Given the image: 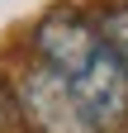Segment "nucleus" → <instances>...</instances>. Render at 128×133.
Masks as SVG:
<instances>
[{"mask_svg": "<svg viewBox=\"0 0 128 133\" xmlns=\"http://www.w3.org/2000/svg\"><path fill=\"white\" fill-rule=\"evenodd\" d=\"M33 52H38V62L47 66V71L76 81L95 57L104 52V38H100V29H95L86 14H76V10H52V14L33 29Z\"/></svg>", "mask_w": 128, "mask_h": 133, "instance_id": "nucleus-1", "label": "nucleus"}, {"mask_svg": "<svg viewBox=\"0 0 128 133\" xmlns=\"http://www.w3.org/2000/svg\"><path fill=\"white\" fill-rule=\"evenodd\" d=\"M71 95H76V105H81L86 124L95 133H114L128 119V71L119 66V57L109 48L71 81Z\"/></svg>", "mask_w": 128, "mask_h": 133, "instance_id": "nucleus-2", "label": "nucleus"}, {"mask_svg": "<svg viewBox=\"0 0 128 133\" xmlns=\"http://www.w3.org/2000/svg\"><path fill=\"white\" fill-rule=\"evenodd\" d=\"M19 105H24V119L43 133H95L71 95V81L47 66H33L19 81Z\"/></svg>", "mask_w": 128, "mask_h": 133, "instance_id": "nucleus-3", "label": "nucleus"}, {"mask_svg": "<svg viewBox=\"0 0 128 133\" xmlns=\"http://www.w3.org/2000/svg\"><path fill=\"white\" fill-rule=\"evenodd\" d=\"M100 38H104V48L119 57V66L128 71V5H109L104 14H100Z\"/></svg>", "mask_w": 128, "mask_h": 133, "instance_id": "nucleus-4", "label": "nucleus"}, {"mask_svg": "<svg viewBox=\"0 0 128 133\" xmlns=\"http://www.w3.org/2000/svg\"><path fill=\"white\" fill-rule=\"evenodd\" d=\"M19 119H24V105H19V95H14L5 81H0V133H5V128H19Z\"/></svg>", "mask_w": 128, "mask_h": 133, "instance_id": "nucleus-5", "label": "nucleus"}, {"mask_svg": "<svg viewBox=\"0 0 128 133\" xmlns=\"http://www.w3.org/2000/svg\"><path fill=\"white\" fill-rule=\"evenodd\" d=\"M123 5H128V0H123Z\"/></svg>", "mask_w": 128, "mask_h": 133, "instance_id": "nucleus-6", "label": "nucleus"}]
</instances>
